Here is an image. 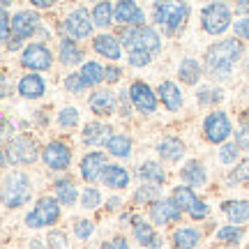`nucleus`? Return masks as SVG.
<instances>
[{
	"instance_id": "nucleus-1",
	"label": "nucleus",
	"mask_w": 249,
	"mask_h": 249,
	"mask_svg": "<svg viewBox=\"0 0 249 249\" xmlns=\"http://www.w3.org/2000/svg\"><path fill=\"white\" fill-rule=\"evenodd\" d=\"M242 55V44L238 39H222L208 49L205 53V70L217 79H226L235 60Z\"/></svg>"
},
{
	"instance_id": "nucleus-2",
	"label": "nucleus",
	"mask_w": 249,
	"mask_h": 249,
	"mask_svg": "<svg viewBox=\"0 0 249 249\" xmlns=\"http://www.w3.org/2000/svg\"><path fill=\"white\" fill-rule=\"evenodd\" d=\"M123 46L129 51V53H150V55H157L161 49V42H160V35L155 28H148V26H139V28H124L123 35Z\"/></svg>"
},
{
	"instance_id": "nucleus-3",
	"label": "nucleus",
	"mask_w": 249,
	"mask_h": 249,
	"mask_svg": "<svg viewBox=\"0 0 249 249\" xmlns=\"http://www.w3.org/2000/svg\"><path fill=\"white\" fill-rule=\"evenodd\" d=\"M33 196V185H30V178L21 171H14L9 173L5 182H2V203L7 208H21L26 205Z\"/></svg>"
},
{
	"instance_id": "nucleus-4",
	"label": "nucleus",
	"mask_w": 249,
	"mask_h": 249,
	"mask_svg": "<svg viewBox=\"0 0 249 249\" xmlns=\"http://www.w3.org/2000/svg\"><path fill=\"white\" fill-rule=\"evenodd\" d=\"M152 12H155V21L160 26H164L169 33H176L187 21L189 7H187L185 2H155Z\"/></svg>"
},
{
	"instance_id": "nucleus-5",
	"label": "nucleus",
	"mask_w": 249,
	"mask_h": 249,
	"mask_svg": "<svg viewBox=\"0 0 249 249\" xmlns=\"http://www.w3.org/2000/svg\"><path fill=\"white\" fill-rule=\"evenodd\" d=\"M201 23H203L205 33L222 35L224 30L231 26V9H229V5L213 2V5L203 7V12H201Z\"/></svg>"
},
{
	"instance_id": "nucleus-6",
	"label": "nucleus",
	"mask_w": 249,
	"mask_h": 249,
	"mask_svg": "<svg viewBox=\"0 0 249 249\" xmlns=\"http://www.w3.org/2000/svg\"><path fill=\"white\" fill-rule=\"evenodd\" d=\"M2 152L7 155V160L12 164H33L37 160V155H39L35 139H30V136H17V139H12L2 148Z\"/></svg>"
},
{
	"instance_id": "nucleus-7",
	"label": "nucleus",
	"mask_w": 249,
	"mask_h": 249,
	"mask_svg": "<svg viewBox=\"0 0 249 249\" xmlns=\"http://www.w3.org/2000/svg\"><path fill=\"white\" fill-rule=\"evenodd\" d=\"M58 217H60V205H58V201L51 198V196H44V198L37 201L35 210L26 214V224L30 229H39V226H46V224H55Z\"/></svg>"
},
{
	"instance_id": "nucleus-8",
	"label": "nucleus",
	"mask_w": 249,
	"mask_h": 249,
	"mask_svg": "<svg viewBox=\"0 0 249 249\" xmlns=\"http://www.w3.org/2000/svg\"><path fill=\"white\" fill-rule=\"evenodd\" d=\"M92 26H95L92 14L86 7H76L74 12H70L67 18H65V23H62V28L70 35V39H83V37H88L92 33Z\"/></svg>"
},
{
	"instance_id": "nucleus-9",
	"label": "nucleus",
	"mask_w": 249,
	"mask_h": 249,
	"mask_svg": "<svg viewBox=\"0 0 249 249\" xmlns=\"http://www.w3.org/2000/svg\"><path fill=\"white\" fill-rule=\"evenodd\" d=\"M203 132H205V139H208V141L224 143L229 136H231V120L226 118V113L214 111V113H210V116L205 118Z\"/></svg>"
},
{
	"instance_id": "nucleus-10",
	"label": "nucleus",
	"mask_w": 249,
	"mask_h": 249,
	"mask_svg": "<svg viewBox=\"0 0 249 249\" xmlns=\"http://www.w3.org/2000/svg\"><path fill=\"white\" fill-rule=\"evenodd\" d=\"M21 65L33 71H44L51 67V51L44 44H30L23 49L21 55Z\"/></svg>"
},
{
	"instance_id": "nucleus-11",
	"label": "nucleus",
	"mask_w": 249,
	"mask_h": 249,
	"mask_svg": "<svg viewBox=\"0 0 249 249\" xmlns=\"http://www.w3.org/2000/svg\"><path fill=\"white\" fill-rule=\"evenodd\" d=\"M129 99H132V107L139 108L141 113H155V108H157L155 92L148 83H141V81H134L129 86Z\"/></svg>"
},
{
	"instance_id": "nucleus-12",
	"label": "nucleus",
	"mask_w": 249,
	"mask_h": 249,
	"mask_svg": "<svg viewBox=\"0 0 249 249\" xmlns=\"http://www.w3.org/2000/svg\"><path fill=\"white\" fill-rule=\"evenodd\" d=\"M42 157H44V161H46V166H49V169L62 171V169H67V166H70L71 150H70V145H65L62 141H51L44 150H42Z\"/></svg>"
},
{
	"instance_id": "nucleus-13",
	"label": "nucleus",
	"mask_w": 249,
	"mask_h": 249,
	"mask_svg": "<svg viewBox=\"0 0 249 249\" xmlns=\"http://www.w3.org/2000/svg\"><path fill=\"white\" fill-rule=\"evenodd\" d=\"M143 9L132 2V0H123L113 7V21L120 26H129V28H139L143 26Z\"/></svg>"
},
{
	"instance_id": "nucleus-14",
	"label": "nucleus",
	"mask_w": 249,
	"mask_h": 249,
	"mask_svg": "<svg viewBox=\"0 0 249 249\" xmlns=\"http://www.w3.org/2000/svg\"><path fill=\"white\" fill-rule=\"evenodd\" d=\"M180 214H182V210L178 208V203L173 198H161V201L150 205V219L155 224H160V226L169 222H178Z\"/></svg>"
},
{
	"instance_id": "nucleus-15",
	"label": "nucleus",
	"mask_w": 249,
	"mask_h": 249,
	"mask_svg": "<svg viewBox=\"0 0 249 249\" xmlns=\"http://www.w3.org/2000/svg\"><path fill=\"white\" fill-rule=\"evenodd\" d=\"M107 157H104V152H88L83 160H81V176L88 180V182H95L104 176V171H107Z\"/></svg>"
},
{
	"instance_id": "nucleus-16",
	"label": "nucleus",
	"mask_w": 249,
	"mask_h": 249,
	"mask_svg": "<svg viewBox=\"0 0 249 249\" xmlns=\"http://www.w3.org/2000/svg\"><path fill=\"white\" fill-rule=\"evenodd\" d=\"M37 28H39L37 12L23 9V12H17V14L12 17V30H14V35H18L21 39H23V37H33Z\"/></svg>"
},
{
	"instance_id": "nucleus-17",
	"label": "nucleus",
	"mask_w": 249,
	"mask_h": 249,
	"mask_svg": "<svg viewBox=\"0 0 249 249\" xmlns=\"http://www.w3.org/2000/svg\"><path fill=\"white\" fill-rule=\"evenodd\" d=\"M90 108L97 116H113L116 111V97L111 90H97L90 95Z\"/></svg>"
},
{
	"instance_id": "nucleus-18",
	"label": "nucleus",
	"mask_w": 249,
	"mask_h": 249,
	"mask_svg": "<svg viewBox=\"0 0 249 249\" xmlns=\"http://www.w3.org/2000/svg\"><path fill=\"white\" fill-rule=\"evenodd\" d=\"M44 79L39 74H26L18 81V95H23L26 99H39L44 95Z\"/></svg>"
},
{
	"instance_id": "nucleus-19",
	"label": "nucleus",
	"mask_w": 249,
	"mask_h": 249,
	"mask_svg": "<svg viewBox=\"0 0 249 249\" xmlns=\"http://www.w3.org/2000/svg\"><path fill=\"white\" fill-rule=\"evenodd\" d=\"M81 139H83L86 145H99V143H104V141L108 143L111 141V127L102 123H88L83 127Z\"/></svg>"
},
{
	"instance_id": "nucleus-20",
	"label": "nucleus",
	"mask_w": 249,
	"mask_h": 249,
	"mask_svg": "<svg viewBox=\"0 0 249 249\" xmlns=\"http://www.w3.org/2000/svg\"><path fill=\"white\" fill-rule=\"evenodd\" d=\"M95 51L99 55H104V58H111V60H118L120 58V39L113 35H107V33H102V35L95 37Z\"/></svg>"
},
{
	"instance_id": "nucleus-21",
	"label": "nucleus",
	"mask_w": 249,
	"mask_h": 249,
	"mask_svg": "<svg viewBox=\"0 0 249 249\" xmlns=\"http://www.w3.org/2000/svg\"><path fill=\"white\" fill-rule=\"evenodd\" d=\"M160 99L164 102V107L169 111H178L182 107V97H180V90L173 81H161L160 83Z\"/></svg>"
},
{
	"instance_id": "nucleus-22",
	"label": "nucleus",
	"mask_w": 249,
	"mask_h": 249,
	"mask_svg": "<svg viewBox=\"0 0 249 249\" xmlns=\"http://www.w3.org/2000/svg\"><path fill=\"white\" fill-rule=\"evenodd\" d=\"M157 152H160L161 160H169V161H178L182 155H185V143L178 141V139H164V141L157 145Z\"/></svg>"
},
{
	"instance_id": "nucleus-23",
	"label": "nucleus",
	"mask_w": 249,
	"mask_h": 249,
	"mask_svg": "<svg viewBox=\"0 0 249 249\" xmlns=\"http://www.w3.org/2000/svg\"><path fill=\"white\" fill-rule=\"evenodd\" d=\"M222 210L233 224H245L249 219V203L247 201H226V203L222 205Z\"/></svg>"
},
{
	"instance_id": "nucleus-24",
	"label": "nucleus",
	"mask_w": 249,
	"mask_h": 249,
	"mask_svg": "<svg viewBox=\"0 0 249 249\" xmlns=\"http://www.w3.org/2000/svg\"><path fill=\"white\" fill-rule=\"evenodd\" d=\"M102 180H104V185L111 187V189H123V187H127V182H129V173H127L123 166L111 164V166H107Z\"/></svg>"
},
{
	"instance_id": "nucleus-25",
	"label": "nucleus",
	"mask_w": 249,
	"mask_h": 249,
	"mask_svg": "<svg viewBox=\"0 0 249 249\" xmlns=\"http://www.w3.org/2000/svg\"><path fill=\"white\" fill-rule=\"evenodd\" d=\"M136 176L141 180H145V182H150V185H161V182L166 180V173L161 171V166L157 161H145V164H141V166L136 169Z\"/></svg>"
},
{
	"instance_id": "nucleus-26",
	"label": "nucleus",
	"mask_w": 249,
	"mask_h": 249,
	"mask_svg": "<svg viewBox=\"0 0 249 249\" xmlns=\"http://www.w3.org/2000/svg\"><path fill=\"white\" fill-rule=\"evenodd\" d=\"M180 176H182V180H185L187 185H192V187L205 185V169L198 161H187L185 169L180 171Z\"/></svg>"
},
{
	"instance_id": "nucleus-27",
	"label": "nucleus",
	"mask_w": 249,
	"mask_h": 249,
	"mask_svg": "<svg viewBox=\"0 0 249 249\" xmlns=\"http://www.w3.org/2000/svg\"><path fill=\"white\" fill-rule=\"evenodd\" d=\"M178 76H180V81L194 86L196 81L201 79V65L194 58H182V62H180V67H178Z\"/></svg>"
},
{
	"instance_id": "nucleus-28",
	"label": "nucleus",
	"mask_w": 249,
	"mask_h": 249,
	"mask_svg": "<svg viewBox=\"0 0 249 249\" xmlns=\"http://www.w3.org/2000/svg\"><path fill=\"white\" fill-rule=\"evenodd\" d=\"M201 240V233L196 229H178L173 233V245L176 249H194Z\"/></svg>"
},
{
	"instance_id": "nucleus-29",
	"label": "nucleus",
	"mask_w": 249,
	"mask_h": 249,
	"mask_svg": "<svg viewBox=\"0 0 249 249\" xmlns=\"http://www.w3.org/2000/svg\"><path fill=\"white\" fill-rule=\"evenodd\" d=\"M60 60L62 65H79L83 60V53H81V49L76 46L74 39H62L60 42Z\"/></svg>"
},
{
	"instance_id": "nucleus-30",
	"label": "nucleus",
	"mask_w": 249,
	"mask_h": 249,
	"mask_svg": "<svg viewBox=\"0 0 249 249\" xmlns=\"http://www.w3.org/2000/svg\"><path fill=\"white\" fill-rule=\"evenodd\" d=\"M107 150L111 152L113 157H129L132 141H129V136H124V134H113L111 141L107 143Z\"/></svg>"
},
{
	"instance_id": "nucleus-31",
	"label": "nucleus",
	"mask_w": 249,
	"mask_h": 249,
	"mask_svg": "<svg viewBox=\"0 0 249 249\" xmlns=\"http://www.w3.org/2000/svg\"><path fill=\"white\" fill-rule=\"evenodd\" d=\"M134 226V238L139 240V245H143V247H150L152 242H155V231H152V226L150 224H145L143 219H134L132 222Z\"/></svg>"
},
{
	"instance_id": "nucleus-32",
	"label": "nucleus",
	"mask_w": 249,
	"mask_h": 249,
	"mask_svg": "<svg viewBox=\"0 0 249 249\" xmlns=\"http://www.w3.org/2000/svg\"><path fill=\"white\" fill-rule=\"evenodd\" d=\"M55 194H58V201L62 205H71L76 201V187L70 178H62L55 182Z\"/></svg>"
},
{
	"instance_id": "nucleus-33",
	"label": "nucleus",
	"mask_w": 249,
	"mask_h": 249,
	"mask_svg": "<svg viewBox=\"0 0 249 249\" xmlns=\"http://www.w3.org/2000/svg\"><path fill=\"white\" fill-rule=\"evenodd\" d=\"M81 79L86 86H97L99 81L104 79V67L99 62H86L81 67Z\"/></svg>"
},
{
	"instance_id": "nucleus-34",
	"label": "nucleus",
	"mask_w": 249,
	"mask_h": 249,
	"mask_svg": "<svg viewBox=\"0 0 249 249\" xmlns=\"http://www.w3.org/2000/svg\"><path fill=\"white\" fill-rule=\"evenodd\" d=\"M92 21L99 28L111 26L113 23V7H111V2H97L95 9H92Z\"/></svg>"
},
{
	"instance_id": "nucleus-35",
	"label": "nucleus",
	"mask_w": 249,
	"mask_h": 249,
	"mask_svg": "<svg viewBox=\"0 0 249 249\" xmlns=\"http://www.w3.org/2000/svg\"><path fill=\"white\" fill-rule=\"evenodd\" d=\"M173 201L178 203L180 210H187V213H189L192 205H194L198 198H196V194L192 192V187H176V189H173Z\"/></svg>"
},
{
	"instance_id": "nucleus-36",
	"label": "nucleus",
	"mask_w": 249,
	"mask_h": 249,
	"mask_svg": "<svg viewBox=\"0 0 249 249\" xmlns=\"http://www.w3.org/2000/svg\"><path fill=\"white\" fill-rule=\"evenodd\" d=\"M242 235H245V231H242L240 226L229 224V226H222L217 231V242H222V245H235V242L242 240Z\"/></svg>"
},
{
	"instance_id": "nucleus-37",
	"label": "nucleus",
	"mask_w": 249,
	"mask_h": 249,
	"mask_svg": "<svg viewBox=\"0 0 249 249\" xmlns=\"http://www.w3.org/2000/svg\"><path fill=\"white\" fill-rule=\"evenodd\" d=\"M161 187L157 185H143L136 194H134V201L136 203H157V201H161Z\"/></svg>"
},
{
	"instance_id": "nucleus-38",
	"label": "nucleus",
	"mask_w": 249,
	"mask_h": 249,
	"mask_svg": "<svg viewBox=\"0 0 249 249\" xmlns=\"http://www.w3.org/2000/svg\"><path fill=\"white\" fill-rule=\"evenodd\" d=\"M249 180V160H242L235 169L229 173V182H247Z\"/></svg>"
},
{
	"instance_id": "nucleus-39",
	"label": "nucleus",
	"mask_w": 249,
	"mask_h": 249,
	"mask_svg": "<svg viewBox=\"0 0 249 249\" xmlns=\"http://www.w3.org/2000/svg\"><path fill=\"white\" fill-rule=\"evenodd\" d=\"M58 123H60V127H74V124L79 123V111L74 107L62 108L60 113H58Z\"/></svg>"
},
{
	"instance_id": "nucleus-40",
	"label": "nucleus",
	"mask_w": 249,
	"mask_h": 249,
	"mask_svg": "<svg viewBox=\"0 0 249 249\" xmlns=\"http://www.w3.org/2000/svg\"><path fill=\"white\" fill-rule=\"evenodd\" d=\"M99 201H102V194H99L95 187H88V189L83 192V196H81V205H83V208H88V210L97 208Z\"/></svg>"
},
{
	"instance_id": "nucleus-41",
	"label": "nucleus",
	"mask_w": 249,
	"mask_h": 249,
	"mask_svg": "<svg viewBox=\"0 0 249 249\" xmlns=\"http://www.w3.org/2000/svg\"><path fill=\"white\" fill-rule=\"evenodd\" d=\"M238 152H240L238 143H224L222 150H219V160H222L224 164H233V161L238 160Z\"/></svg>"
},
{
	"instance_id": "nucleus-42",
	"label": "nucleus",
	"mask_w": 249,
	"mask_h": 249,
	"mask_svg": "<svg viewBox=\"0 0 249 249\" xmlns=\"http://www.w3.org/2000/svg\"><path fill=\"white\" fill-rule=\"evenodd\" d=\"M65 88L70 90V92H83L86 90V83H83V79H81V74H70L67 79H65Z\"/></svg>"
},
{
	"instance_id": "nucleus-43",
	"label": "nucleus",
	"mask_w": 249,
	"mask_h": 249,
	"mask_svg": "<svg viewBox=\"0 0 249 249\" xmlns=\"http://www.w3.org/2000/svg\"><path fill=\"white\" fill-rule=\"evenodd\" d=\"M222 99V90L217 88H203L198 92V102L201 104H213V102H219Z\"/></svg>"
},
{
	"instance_id": "nucleus-44",
	"label": "nucleus",
	"mask_w": 249,
	"mask_h": 249,
	"mask_svg": "<svg viewBox=\"0 0 249 249\" xmlns=\"http://www.w3.org/2000/svg\"><path fill=\"white\" fill-rule=\"evenodd\" d=\"M74 233H76V238H81V240L90 238V235H92V222H88V219H79V222L74 224Z\"/></svg>"
},
{
	"instance_id": "nucleus-45",
	"label": "nucleus",
	"mask_w": 249,
	"mask_h": 249,
	"mask_svg": "<svg viewBox=\"0 0 249 249\" xmlns=\"http://www.w3.org/2000/svg\"><path fill=\"white\" fill-rule=\"evenodd\" d=\"M49 245H51V249H65L67 247V238H65V233L51 231L49 233Z\"/></svg>"
},
{
	"instance_id": "nucleus-46",
	"label": "nucleus",
	"mask_w": 249,
	"mask_h": 249,
	"mask_svg": "<svg viewBox=\"0 0 249 249\" xmlns=\"http://www.w3.org/2000/svg\"><path fill=\"white\" fill-rule=\"evenodd\" d=\"M233 33L238 37H242V39H249V17L235 21V23H233Z\"/></svg>"
},
{
	"instance_id": "nucleus-47",
	"label": "nucleus",
	"mask_w": 249,
	"mask_h": 249,
	"mask_svg": "<svg viewBox=\"0 0 249 249\" xmlns=\"http://www.w3.org/2000/svg\"><path fill=\"white\" fill-rule=\"evenodd\" d=\"M189 214H192V219H205V217H208V205H205L203 201H196V203L192 205Z\"/></svg>"
},
{
	"instance_id": "nucleus-48",
	"label": "nucleus",
	"mask_w": 249,
	"mask_h": 249,
	"mask_svg": "<svg viewBox=\"0 0 249 249\" xmlns=\"http://www.w3.org/2000/svg\"><path fill=\"white\" fill-rule=\"evenodd\" d=\"M152 58H155V55H150V53H129V65H134V67H143V65H148Z\"/></svg>"
},
{
	"instance_id": "nucleus-49",
	"label": "nucleus",
	"mask_w": 249,
	"mask_h": 249,
	"mask_svg": "<svg viewBox=\"0 0 249 249\" xmlns=\"http://www.w3.org/2000/svg\"><path fill=\"white\" fill-rule=\"evenodd\" d=\"M123 76V71L118 70V67H113V65H108V67H104V79L108 81V83H116L118 79Z\"/></svg>"
},
{
	"instance_id": "nucleus-50",
	"label": "nucleus",
	"mask_w": 249,
	"mask_h": 249,
	"mask_svg": "<svg viewBox=\"0 0 249 249\" xmlns=\"http://www.w3.org/2000/svg\"><path fill=\"white\" fill-rule=\"evenodd\" d=\"M0 21H2V39L7 42V39H9V14H7V5H2V14H0Z\"/></svg>"
},
{
	"instance_id": "nucleus-51",
	"label": "nucleus",
	"mask_w": 249,
	"mask_h": 249,
	"mask_svg": "<svg viewBox=\"0 0 249 249\" xmlns=\"http://www.w3.org/2000/svg\"><path fill=\"white\" fill-rule=\"evenodd\" d=\"M238 148L249 150V127H242L240 132H238Z\"/></svg>"
},
{
	"instance_id": "nucleus-52",
	"label": "nucleus",
	"mask_w": 249,
	"mask_h": 249,
	"mask_svg": "<svg viewBox=\"0 0 249 249\" xmlns=\"http://www.w3.org/2000/svg\"><path fill=\"white\" fill-rule=\"evenodd\" d=\"M102 249H129V245H127L124 238H116V240H111V242H104Z\"/></svg>"
},
{
	"instance_id": "nucleus-53",
	"label": "nucleus",
	"mask_w": 249,
	"mask_h": 249,
	"mask_svg": "<svg viewBox=\"0 0 249 249\" xmlns=\"http://www.w3.org/2000/svg\"><path fill=\"white\" fill-rule=\"evenodd\" d=\"M5 44H7V49H9V51H17L18 46H21V37H18V35L9 37V39H7V42H5Z\"/></svg>"
},
{
	"instance_id": "nucleus-54",
	"label": "nucleus",
	"mask_w": 249,
	"mask_h": 249,
	"mask_svg": "<svg viewBox=\"0 0 249 249\" xmlns=\"http://www.w3.org/2000/svg\"><path fill=\"white\" fill-rule=\"evenodd\" d=\"M9 134H12L9 132V120L7 118H2V139H5V141L9 139Z\"/></svg>"
},
{
	"instance_id": "nucleus-55",
	"label": "nucleus",
	"mask_w": 249,
	"mask_h": 249,
	"mask_svg": "<svg viewBox=\"0 0 249 249\" xmlns=\"http://www.w3.org/2000/svg\"><path fill=\"white\" fill-rule=\"evenodd\" d=\"M33 5H35V7H42V9H46V7H51L53 2H51V0H33Z\"/></svg>"
},
{
	"instance_id": "nucleus-56",
	"label": "nucleus",
	"mask_w": 249,
	"mask_h": 249,
	"mask_svg": "<svg viewBox=\"0 0 249 249\" xmlns=\"http://www.w3.org/2000/svg\"><path fill=\"white\" fill-rule=\"evenodd\" d=\"M247 9H249V2H240V5L235 7V12H238V14H245Z\"/></svg>"
},
{
	"instance_id": "nucleus-57",
	"label": "nucleus",
	"mask_w": 249,
	"mask_h": 249,
	"mask_svg": "<svg viewBox=\"0 0 249 249\" xmlns=\"http://www.w3.org/2000/svg\"><path fill=\"white\" fill-rule=\"evenodd\" d=\"M118 205H120V201H118V198H111V201H108V205H107V208H108V210H116Z\"/></svg>"
},
{
	"instance_id": "nucleus-58",
	"label": "nucleus",
	"mask_w": 249,
	"mask_h": 249,
	"mask_svg": "<svg viewBox=\"0 0 249 249\" xmlns=\"http://www.w3.org/2000/svg\"><path fill=\"white\" fill-rule=\"evenodd\" d=\"M242 127H249V111L242 113Z\"/></svg>"
},
{
	"instance_id": "nucleus-59",
	"label": "nucleus",
	"mask_w": 249,
	"mask_h": 249,
	"mask_svg": "<svg viewBox=\"0 0 249 249\" xmlns=\"http://www.w3.org/2000/svg\"><path fill=\"white\" fill-rule=\"evenodd\" d=\"M30 249H44L39 240H30Z\"/></svg>"
},
{
	"instance_id": "nucleus-60",
	"label": "nucleus",
	"mask_w": 249,
	"mask_h": 249,
	"mask_svg": "<svg viewBox=\"0 0 249 249\" xmlns=\"http://www.w3.org/2000/svg\"><path fill=\"white\" fill-rule=\"evenodd\" d=\"M148 249H161V240H155V242H152V245H150V247H148Z\"/></svg>"
}]
</instances>
